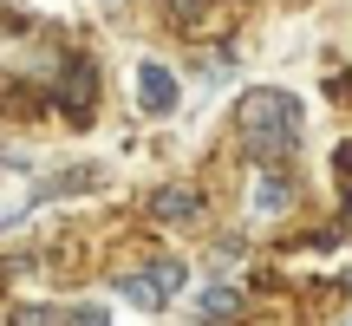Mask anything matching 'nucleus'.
<instances>
[{
	"mask_svg": "<svg viewBox=\"0 0 352 326\" xmlns=\"http://www.w3.org/2000/svg\"><path fill=\"white\" fill-rule=\"evenodd\" d=\"M78 326H111V320H98V314H78Z\"/></svg>",
	"mask_w": 352,
	"mask_h": 326,
	"instance_id": "8",
	"label": "nucleus"
},
{
	"mask_svg": "<svg viewBox=\"0 0 352 326\" xmlns=\"http://www.w3.org/2000/svg\"><path fill=\"white\" fill-rule=\"evenodd\" d=\"M235 131H241V144H248L254 157H287L294 144H300V98H294V91H280V85L241 91Z\"/></svg>",
	"mask_w": 352,
	"mask_h": 326,
	"instance_id": "1",
	"label": "nucleus"
},
{
	"mask_svg": "<svg viewBox=\"0 0 352 326\" xmlns=\"http://www.w3.org/2000/svg\"><path fill=\"white\" fill-rule=\"evenodd\" d=\"M254 215H287V202H294V189H287V176H261L254 183Z\"/></svg>",
	"mask_w": 352,
	"mask_h": 326,
	"instance_id": "6",
	"label": "nucleus"
},
{
	"mask_svg": "<svg viewBox=\"0 0 352 326\" xmlns=\"http://www.w3.org/2000/svg\"><path fill=\"white\" fill-rule=\"evenodd\" d=\"M346 326H352V320H346Z\"/></svg>",
	"mask_w": 352,
	"mask_h": 326,
	"instance_id": "9",
	"label": "nucleus"
},
{
	"mask_svg": "<svg viewBox=\"0 0 352 326\" xmlns=\"http://www.w3.org/2000/svg\"><path fill=\"white\" fill-rule=\"evenodd\" d=\"M176 287H183V261H170V254H164V261H151L144 274H124V281H118V294H124L131 307H144V314H164V307L176 301Z\"/></svg>",
	"mask_w": 352,
	"mask_h": 326,
	"instance_id": "2",
	"label": "nucleus"
},
{
	"mask_svg": "<svg viewBox=\"0 0 352 326\" xmlns=\"http://www.w3.org/2000/svg\"><path fill=\"white\" fill-rule=\"evenodd\" d=\"M189 307H196V320H235L241 314V294L228 287V281H209V287L189 294Z\"/></svg>",
	"mask_w": 352,
	"mask_h": 326,
	"instance_id": "4",
	"label": "nucleus"
},
{
	"mask_svg": "<svg viewBox=\"0 0 352 326\" xmlns=\"http://www.w3.org/2000/svg\"><path fill=\"white\" fill-rule=\"evenodd\" d=\"M59 105H65L72 118L91 111V59H72V65H65V78H59Z\"/></svg>",
	"mask_w": 352,
	"mask_h": 326,
	"instance_id": "5",
	"label": "nucleus"
},
{
	"mask_svg": "<svg viewBox=\"0 0 352 326\" xmlns=\"http://www.w3.org/2000/svg\"><path fill=\"white\" fill-rule=\"evenodd\" d=\"M157 215H164V222L196 215V189H157Z\"/></svg>",
	"mask_w": 352,
	"mask_h": 326,
	"instance_id": "7",
	"label": "nucleus"
},
{
	"mask_svg": "<svg viewBox=\"0 0 352 326\" xmlns=\"http://www.w3.org/2000/svg\"><path fill=\"white\" fill-rule=\"evenodd\" d=\"M176 98H183L176 72H170V65H157V59H144L138 65V105H144V118H170Z\"/></svg>",
	"mask_w": 352,
	"mask_h": 326,
	"instance_id": "3",
	"label": "nucleus"
}]
</instances>
